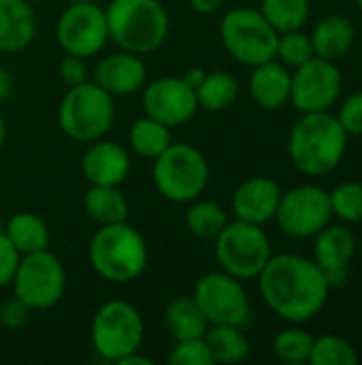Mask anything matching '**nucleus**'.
Wrapping results in <instances>:
<instances>
[{
    "mask_svg": "<svg viewBox=\"0 0 362 365\" xmlns=\"http://www.w3.org/2000/svg\"><path fill=\"white\" fill-rule=\"evenodd\" d=\"M256 280L267 308L290 325H303L318 317L331 293L318 263L294 252L271 255Z\"/></svg>",
    "mask_w": 362,
    "mask_h": 365,
    "instance_id": "nucleus-1",
    "label": "nucleus"
},
{
    "mask_svg": "<svg viewBox=\"0 0 362 365\" xmlns=\"http://www.w3.org/2000/svg\"><path fill=\"white\" fill-rule=\"evenodd\" d=\"M350 135L331 111L301 113L288 137V156L297 171L322 178L335 171L348 150Z\"/></svg>",
    "mask_w": 362,
    "mask_h": 365,
    "instance_id": "nucleus-2",
    "label": "nucleus"
},
{
    "mask_svg": "<svg viewBox=\"0 0 362 365\" xmlns=\"http://www.w3.org/2000/svg\"><path fill=\"white\" fill-rule=\"evenodd\" d=\"M92 269L107 282L128 284L143 276L149 250L145 237L126 220L102 225L87 246Z\"/></svg>",
    "mask_w": 362,
    "mask_h": 365,
    "instance_id": "nucleus-3",
    "label": "nucleus"
},
{
    "mask_svg": "<svg viewBox=\"0 0 362 365\" xmlns=\"http://www.w3.org/2000/svg\"><path fill=\"white\" fill-rule=\"evenodd\" d=\"M109 41L139 56L160 49L171 19L160 0H111L105 6Z\"/></svg>",
    "mask_w": 362,
    "mask_h": 365,
    "instance_id": "nucleus-4",
    "label": "nucleus"
},
{
    "mask_svg": "<svg viewBox=\"0 0 362 365\" xmlns=\"http://www.w3.org/2000/svg\"><path fill=\"white\" fill-rule=\"evenodd\" d=\"M115 122V98L92 79L68 88L58 107V124L79 143L102 139Z\"/></svg>",
    "mask_w": 362,
    "mask_h": 365,
    "instance_id": "nucleus-5",
    "label": "nucleus"
},
{
    "mask_svg": "<svg viewBox=\"0 0 362 365\" xmlns=\"http://www.w3.org/2000/svg\"><path fill=\"white\" fill-rule=\"evenodd\" d=\"M154 184L171 203H190L198 199L209 184V163L192 143L173 141L154 158Z\"/></svg>",
    "mask_w": 362,
    "mask_h": 365,
    "instance_id": "nucleus-6",
    "label": "nucleus"
},
{
    "mask_svg": "<svg viewBox=\"0 0 362 365\" xmlns=\"http://www.w3.org/2000/svg\"><path fill=\"white\" fill-rule=\"evenodd\" d=\"M90 340L102 361L117 364L122 357L141 351L145 340L143 314L124 299L105 302L92 319Z\"/></svg>",
    "mask_w": 362,
    "mask_h": 365,
    "instance_id": "nucleus-7",
    "label": "nucleus"
},
{
    "mask_svg": "<svg viewBox=\"0 0 362 365\" xmlns=\"http://www.w3.org/2000/svg\"><path fill=\"white\" fill-rule=\"evenodd\" d=\"M224 49L243 66H256L275 58L280 32L265 19L258 9L235 6L220 21Z\"/></svg>",
    "mask_w": 362,
    "mask_h": 365,
    "instance_id": "nucleus-8",
    "label": "nucleus"
},
{
    "mask_svg": "<svg viewBox=\"0 0 362 365\" xmlns=\"http://www.w3.org/2000/svg\"><path fill=\"white\" fill-rule=\"evenodd\" d=\"M215 261L222 272L237 280H256L271 259V240L262 225L243 220H228V225L213 240Z\"/></svg>",
    "mask_w": 362,
    "mask_h": 365,
    "instance_id": "nucleus-9",
    "label": "nucleus"
},
{
    "mask_svg": "<svg viewBox=\"0 0 362 365\" xmlns=\"http://www.w3.org/2000/svg\"><path fill=\"white\" fill-rule=\"evenodd\" d=\"M13 295L26 302L32 310H49L66 293V269L58 255L49 248L21 255L13 276Z\"/></svg>",
    "mask_w": 362,
    "mask_h": 365,
    "instance_id": "nucleus-10",
    "label": "nucleus"
},
{
    "mask_svg": "<svg viewBox=\"0 0 362 365\" xmlns=\"http://www.w3.org/2000/svg\"><path fill=\"white\" fill-rule=\"evenodd\" d=\"M273 220L280 231L292 240H309L318 235L333 220L329 190L316 184H301L282 192Z\"/></svg>",
    "mask_w": 362,
    "mask_h": 365,
    "instance_id": "nucleus-11",
    "label": "nucleus"
},
{
    "mask_svg": "<svg viewBox=\"0 0 362 365\" xmlns=\"http://www.w3.org/2000/svg\"><path fill=\"white\" fill-rule=\"evenodd\" d=\"M194 302L203 310L209 325H235L245 327L252 319L250 297L241 280L226 272L203 274L192 293Z\"/></svg>",
    "mask_w": 362,
    "mask_h": 365,
    "instance_id": "nucleus-12",
    "label": "nucleus"
},
{
    "mask_svg": "<svg viewBox=\"0 0 362 365\" xmlns=\"http://www.w3.org/2000/svg\"><path fill=\"white\" fill-rule=\"evenodd\" d=\"M55 38L68 56L92 58L100 53L109 41L107 15L100 2L68 4L55 24Z\"/></svg>",
    "mask_w": 362,
    "mask_h": 365,
    "instance_id": "nucleus-13",
    "label": "nucleus"
},
{
    "mask_svg": "<svg viewBox=\"0 0 362 365\" xmlns=\"http://www.w3.org/2000/svg\"><path fill=\"white\" fill-rule=\"evenodd\" d=\"M344 90V77L333 60L314 56L297 66L290 86V105L299 113L331 111Z\"/></svg>",
    "mask_w": 362,
    "mask_h": 365,
    "instance_id": "nucleus-14",
    "label": "nucleus"
},
{
    "mask_svg": "<svg viewBox=\"0 0 362 365\" xmlns=\"http://www.w3.org/2000/svg\"><path fill=\"white\" fill-rule=\"evenodd\" d=\"M145 115L166 124L169 128L188 124L196 111V92L181 77H158L143 90Z\"/></svg>",
    "mask_w": 362,
    "mask_h": 365,
    "instance_id": "nucleus-15",
    "label": "nucleus"
},
{
    "mask_svg": "<svg viewBox=\"0 0 362 365\" xmlns=\"http://www.w3.org/2000/svg\"><path fill=\"white\" fill-rule=\"evenodd\" d=\"M356 255V237L344 222H329L314 235V261L324 272L331 289L346 287L350 280V265Z\"/></svg>",
    "mask_w": 362,
    "mask_h": 365,
    "instance_id": "nucleus-16",
    "label": "nucleus"
},
{
    "mask_svg": "<svg viewBox=\"0 0 362 365\" xmlns=\"http://www.w3.org/2000/svg\"><path fill=\"white\" fill-rule=\"evenodd\" d=\"M282 192L284 190L275 180L267 175H254L237 186L230 199V210L237 220L267 225L275 218Z\"/></svg>",
    "mask_w": 362,
    "mask_h": 365,
    "instance_id": "nucleus-17",
    "label": "nucleus"
},
{
    "mask_svg": "<svg viewBox=\"0 0 362 365\" xmlns=\"http://www.w3.org/2000/svg\"><path fill=\"white\" fill-rule=\"evenodd\" d=\"M90 79L98 83L105 92H109L113 98L130 96L145 86L147 68L139 53L122 49L117 53H109L100 58Z\"/></svg>",
    "mask_w": 362,
    "mask_h": 365,
    "instance_id": "nucleus-18",
    "label": "nucleus"
},
{
    "mask_svg": "<svg viewBox=\"0 0 362 365\" xmlns=\"http://www.w3.org/2000/svg\"><path fill=\"white\" fill-rule=\"evenodd\" d=\"M81 173L94 186H122L130 173V156L119 143L96 139L81 156Z\"/></svg>",
    "mask_w": 362,
    "mask_h": 365,
    "instance_id": "nucleus-19",
    "label": "nucleus"
},
{
    "mask_svg": "<svg viewBox=\"0 0 362 365\" xmlns=\"http://www.w3.org/2000/svg\"><path fill=\"white\" fill-rule=\"evenodd\" d=\"M292 73L280 60H267L252 66L250 75V94L254 103L265 111H277L290 103Z\"/></svg>",
    "mask_w": 362,
    "mask_h": 365,
    "instance_id": "nucleus-20",
    "label": "nucleus"
},
{
    "mask_svg": "<svg viewBox=\"0 0 362 365\" xmlns=\"http://www.w3.org/2000/svg\"><path fill=\"white\" fill-rule=\"evenodd\" d=\"M36 38V15L26 0H0V53H19Z\"/></svg>",
    "mask_w": 362,
    "mask_h": 365,
    "instance_id": "nucleus-21",
    "label": "nucleus"
},
{
    "mask_svg": "<svg viewBox=\"0 0 362 365\" xmlns=\"http://www.w3.org/2000/svg\"><path fill=\"white\" fill-rule=\"evenodd\" d=\"M309 38L314 45V53L318 58L337 62L352 49L356 38V28L352 19L346 15H326L314 26Z\"/></svg>",
    "mask_w": 362,
    "mask_h": 365,
    "instance_id": "nucleus-22",
    "label": "nucleus"
},
{
    "mask_svg": "<svg viewBox=\"0 0 362 365\" xmlns=\"http://www.w3.org/2000/svg\"><path fill=\"white\" fill-rule=\"evenodd\" d=\"M2 233L6 235V240L15 246V250L19 255L45 250V248H49V240H51L47 222L32 212L13 214L6 220Z\"/></svg>",
    "mask_w": 362,
    "mask_h": 365,
    "instance_id": "nucleus-23",
    "label": "nucleus"
},
{
    "mask_svg": "<svg viewBox=\"0 0 362 365\" xmlns=\"http://www.w3.org/2000/svg\"><path fill=\"white\" fill-rule=\"evenodd\" d=\"M164 325L173 340H194L205 338L209 321L194 302V297H175L164 310Z\"/></svg>",
    "mask_w": 362,
    "mask_h": 365,
    "instance_id": "nucleus-24",
    "label": "nucleus"
},
{
    "mask_svg": "<svg viewBox=\"0 0 362 365\" xmlns=\"http://www.w3.org/2000/svg\"><path fill=\"white\" fill-rule=\"evenodd\" d=\"M207 349L211 353L213 365L241 364L250 357V340L243 327L235 325H209L205 334Z\"/></svg>",
    "mask_w": 362,
    "mask_h": 365,
    "instance_id": "nucleus-25",
    "label": "nucleus"
},
{
    "mask_svg": "<svg viewBox=\"0 0 362 365\" xmlns=\"http://www.w3.org/2000/svg\"><path fill=\"white\" fill-rule=\"evenodd\" d=\"M83 207L87 216L98 225H115L128 220V201L119 186H94L90 184L85 197H83Z\"/></svg>",
    "mask_w": 362,
    "mask_h": 365,
    "instance_id": "nucleus-26",
    "label": "nucleus"
},
{
    "mask_svg": "<svg viewBox=\"0 0 362 365\" xmlns=\"http://www.w3.org/2000/svg\"><path fill=\"white\" fill-rule=\"evenodd\" d=\"M128 143L134 154L154 160L173 143V135L166 124H162L149 115H143L130 124Z\"/></svg>",
    "mask_w": 362,
    "mask_h": 365,
    "instance_id": "nucleus-27",
    "label": "nucleus"
},
{
    "mask_svg": "<svg viewBox=\"0 0 362 365\" xmlns=\"http://www.w3.org/2000/svg\"><path fill=\"white\" fill-rule=\"evenodd\" d=\"M194 92L198 107L207 111H224L237 101L239 81L226 71H209Z\"/></svg>",
    "mask_w": 362,
    "mask_h": 365,
    "instance_id": "nucleus-28",
    "label": "nucleus"
},
{
    "mask_svg": "<svg viewBox=\"0 0 362 365\" xmlns=\"http://www.w3.org/2000/svg\"><path fill=\"white\" fill-rule=\"evenodd\" d=\"M228 225L226 210L211 199H194L186 212V229L198 240H215Z\"/></svg>",
    "mask_w": 362,
    "mask_h": 365,
    "instance_id": "nucleus-29",
    "label": "nucleus"
},
{
    "mask_svg": "<svg viewBox=\"0 0 362 365\" xmlns=\"http://www.w3.org/2000/svg\"><path fill=\"white\" fill-rule=\"evenodd\" d=\"M258 11L282 34L290 30H301L307 24L312 0H260Z\"/></svg>",
    "mask_w": 362,
    "mask_h": 365,
    "instance_id": "nucleus-30",
    "label": "nucleus"
},
{
    "mask_svg": "<svg viewBox=\"0 0 362 365\" xmlns=\"http://www.w3.org/2000/svg\"><path fill=\"white\" fill-rule=\"evenodd\" d=\"M358 361L361 357L356 346L346 338L333 334L314 338L312 355H309L312 365H356Z\"/></svg>",
    "mask_w": 362,
    "mask_h": 365,
    "instance_id": "nucleus-31",
    "label": "nucleus"
},
{
    "mask_svg": "<svg viewBox=\"0 0 362 365\" xmlns=\"http://www.w3.org/2000/svg\"><path fill=\"white\" fill-rule=\"evenodd\" d=\"M312 344H314V336L309 331H305L299 325H292L284 331H280L273 340V353L280 361L290 365L309 364V355H312Z\"/></svg>",
    "mask_w": 362,
    "mask_h": 365,
    "instance_id": "nucleus-32",
    "label": "nucleus"
},
{
    "mask_svg": "<svg viewBox=\"0 0 362 365\" xmlns=\"http://www.w3.org/2000/svg\"><path fill=\"white\" fill-rule=\"evenodd\" d=\"M329 197L333 216H337L344 225L362 222V182H341L329 192Z\"/></svg>",
    "mask_w": 362,
    "mask_h": 365,
    "instance_id": "nucleus-33",
    "label": "nucleus"
},
{
    "mask_svg": "<svg viewBox=\"0 0 362 365\" xmlns=\"http://www.w3.org/2000/svg\"><path fill=\"white\" fill-rule=\"evenodd\" d=\"M314 56L316 53H314L312 38H309V34L303 32V28L280 34L277 49H275V60H280L288 68H297V66L305 64L307 60H312Z\"/></svg>",
    "mask_w": 362,
    "mask_h": 365,
    "instance_id": "nucleus-34",
    "label": "nucleus"
},
{
    "mask_svg": "<svg viewBox=\"0 0 362 365\" xmlns=\"http://www.w3.org/2000/svg\"><path fill=\"white\" fill-rule=\"evenodd\" d=\"M166 364L213 365V359H211L205 338H194V340H175L173 349L166 355Z\"/></svg>",
    "mask_w": 362,
    "mask_h": 365,
    "instance_id": "nucleus-35",
    "label": "nucleus"
},
{
    "mask_svg": "<svg viewBox=\"0 0 362 365\" xmlns=\"http://www.w3.org/2000/svg\"><path fill=\"white\" fill-rule=\"evenodd\" d=\"M339 124L344 126V130L352 137H361L362 135V90L352 92L339 107L337 113Z\"/></svg>",
    "mask_w": 362,
    "mask_h": 365,
    "instance_id": "nucleus-36",
    "label": "nucleus"
},
{
    "mask_svg": "<svg viewBox=\"0 0 362 365\" xmlns=\"http://www.w3.org/2000/svg\"><path fill=\"white\" fill-rule=\"evenodd\" d=\"M30 312L32 308L26 302H21L17 295H13L0 304V325L6 329H19L28 323Z\"/></svg>",
    "mask_w": 362,
    "mask_h": 365,
    "instance_id": "nucleus-37",
    "label": "nucleus"
},
{
    "mask_svg": "<svg viewBox=\"0 0 362 365\" xmlns=\"http://www.w3.org/2000/svg\"><path fill=\"white\" fill-rule=\"evenodd\" d=\"M60 79L66 88H75V86H81L85 81H90V68H87V62L85 58H79V56H68L60 62Z\"/></svg>",
    "mask_w": 362,
    "mask_h": 365,
    "instance_id": "nucleus-38",
    "label": "nucleus"
},
{
    "mask_svg": "<svg viewBox=\"0 0 362 365\" xmlns=\"http://www.w3.org/2000/svg\"><path fill=\"white\" fill-rule=\"evenodd\" d=\"M19 259H21V255L15 250V246L6 240V235L0 229V289L11 287L13 276L19 265Z\"/></svg>",
    "mask_w": 362,
    "mask_h": 365,
    "instance_id": "nucleus-39",
    "label": "nucleus"
},
{
    "mask_svg": "<svg viewBox=\"0 0 362 365\" xmlns=\"http://www.w3.org/2000/svg\"><path fill=\"white\" fill-rule=\"evenodd\" d=\"M190 9L198 15H213L224 6V0H188Z\"/></svg>",
    "mask_w": 362,
    "mask_h": 365,
    "instance_id": "nucleus-40",
    "label": "nucleus"
},
{
    "mask_svg": "<svg viewBox=\"0 0 362 365\" xmlns=\"http://www.w3.org/2000/svg\"><path fill=\"white\" fill-rule=\"evenodd\" d=\"M205 75H207V71H205V68H201V66H192V68H188V71L181 75V79H183L192 90H196V88L201 86V81L205 79Z\"/></svg>",
    "mask_w": 362,
    "mask_h": 365,
    "instance_id": "nucleus-41",
    "label": "nucleus"
},
{
    "mask_svg": "<svg viewBox=\"0 0 362 365\" xmlns=\"http://www.w3.org/2000/svg\"><path fill=\"white\" fill-rule=\"evenodd\" d=\"M11 90H13V77L4 66H0V103L9 98Z\"/></svg>",
    "mask_w": 362,
    "mask_h": 365,
    "instance_id": "nucleus-42",
    "label": "nucleus"
},
{
    "mask_svg": "<svg viewBox=\"0 0 362 365\" xmlns=\"http://www.w3.org/2000/svg\"><path fill=\"white\" fill-rule=\"evenodd\" d=\"M115 365H151V359H149V357H145V355H141L139 351H134V353H130V355L122 357V359H119Z\"/></svg>",
    "mask_w": 362,
    "mask_h": 365,
    "instance_id": "nucleus-43",
    "label": "nucleus"
},
{
    "mask_svg": "<svg viewBox=\"0 0 362 365\" xmlns=\"http://www.w3.org/2000/svg\"><path fill=\"white\" fill-rule=\"evenodd\" d=\"M4 141H6V120H4V115L0 113V148L4 145Z\"/></svg>",
    "mask_w": 362,
    "mask_h": 365,
    "instance_id": "nucleus-44",
    "label": "nucleus"
},
{
    "mask_svg": "<svg viewBox=\"0 0 362 365\" xmlns=\"http://www.w3.org/2000/svg\"><path fill=\"white\" fill-rule=\"evenodd\" d=\"M68 4H73V2H100V0H66Z\"/></svg>",
    "mask_w": 362,
    "mask_h": 365,
    "instance_id": "nucleus-45",
    "label": "nucleus"
},
{
    "mask_svg": "<svg viewBox=\"0 0 362 365\" xmlns=\"http://www.w3.org/2000/svg\"><path fill=\"white\" fill-rule=\"evenodd\" d=\"M354 4L358 6V11H362V0H354Z\"/></svg>",
    "mask_w": 362,
    "mask_h": 365,
    "instance_id": "nucleus-46",
    "label": "nucleus"
},
{
    "mask_svg": "<svg viewBox=\"0 0 362 365\" xmlns=\"http://www.w3.org/2000/svg\"><path fill=\"white\" fill-rule=\"evenodd\" d=\"M26 2H30V4H32V2H38V0H26Z\"/></svg>",
    "mask_w": 362,
    "mask_h": 365,
    "instance_id": "nucleus-47",
    "label": "nucleus"
}]
</instances>
